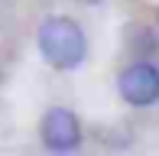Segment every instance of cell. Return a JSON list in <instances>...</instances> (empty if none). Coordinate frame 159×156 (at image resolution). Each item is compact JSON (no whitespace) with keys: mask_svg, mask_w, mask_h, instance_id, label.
I'll list each match as a JSON object with an SVG mask.
<instances>
[{"mask_svg":"<svg viewBox=\"0 0 159 156\" xmlns=\"http://www.w3.org/2000/svg\"><path fill=\"white\" fill-rule=\"evenodd\" d=\"M39 52L52 68H78L88 55V39L75 20L49 16L39 26Z\"/></svg>","mask_w":159,"mask_h":156,"instance_id":"obj_1","label":"cell"},{"mask_svg":"<svg viewBox=\"0 0 159 156\" xmlns=\"http://www.w3.org/2000/svg\"><path fill=\"white\" fill-rule=\"evenodd\" d=\"M120 98L133 108H149L159 101V68L149 62H133L120 72Z\"/></svg>","mask_w":159,"mask_h":156,"instance_id":"obj_2","label":"cell"},{"mask_svg":"<svg viewBox=\"0 0 159 156\" xmlns=\"http://www.w3.org/2000/svg\"><path fill=\"white\" fill-rule=\"evenodd\" d=\"M42 143L49 150H75L81 143V124L68 108H52L42 117Z\"/></svg>","mask_w":159,"mask_h":156,"instance_id":"obj_3","label":"cell"}]
</instances>
